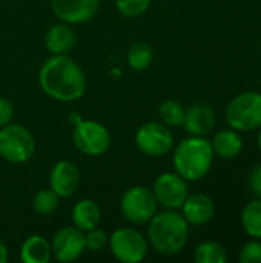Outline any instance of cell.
Masks as SVG:
<instances>
[{"label":"cell","mask_w":261,"mask_h":263,"mask_svg":"<svg viewBox=\"0 0 261 263\" xmlns=\"http://www.w3.org/2000/svg\"><path fill=\"white\" fill-rule=\"evenodd\" d=\"M257 143H258V149L261 151V128L260 131H258V136H257Z\"/></svg>","instance_id":"4dcf8cb0"},{"label":"cell","mask_w":261,"mask_h":263,"mask_svg":"<svg viewBox=\"0 0 261 263\" xmlns=\"http://www.w3.org/2000/svg\"><path fill=\"white\" fill-rule=\"evenodd\" d=\"M226 122L235 131L261 128V94L246 91L235 96L226 108Z\"/></svg>","instance_id":"277c9868"},{"label":"cell","mask_w":261,"mask_h":263,"mask_svg":"<svg viewBox=\"0 0 261 263\" xmlns=\"http://www.w3.org/2000/svg\"><path fill=\"white\" fill-rule=\"evenodd\" d=\"M77 42V35L74 29L69 26V23H57L46 32L45 45L48 51L54 55H63L68 54Z\"/></svg>","instance_id":"2e32d148"},{"label":"cell","mask_w":261,"mask_h":263,"mask_svg":"<svg viewBox=\"0 0 261 263\" xmlns=\"http://www.w3.org/2000/svg\"><path fill=\"white\" fill-rule=\"evenodd\" d=\"M214 149L209 140L202 136H192L178 143L174 151L172 163L175 173L185 180H200L203 179L214 162Z\"/></svg>","instance_id":"3957f363"},{"label":"cell","mask_w":261,"mask_h":263,"mask_svg":"<svg viewBox=\"0 0 261 263\" xmlns=\"http://www.w3.org/2000/svg\"><path fill=\"white\" fill-rule=\"evenodd\" d=\"M38 83L46 96L58 102H74L86 91L82 66L66 54L49 57L38 71Z\"/></svg>","instance_id":"6da1fadb"},{"label":"cell","mask_w":261,"mask_h":263,"mask_svg":"<svg viewBox=\"0 0 261 263\" xmlns=\"http://www.w3.org/2000/svg\"><path fill=\"white\" fill-rule=\"evenodd\" d=\"M58 200H60V197L51 188L40 190L38 193L34 194L32 208L40 216H51L58 208Z\"/></svg>","instance_id":"cb8c5ba5"},{"label":"cell","mask_w":261,"mask_h":263,"mask_svg":"<svg viewBox=\"0 0 261 263\" xmlns=\"http://www.w3.org/2000/svg\"><path fill=\"white\" fill-rule=\"evenodd\" d=\"M108 243V236L98 230V228H92L89 231H86L85 234V247L89 251H100L102 248H105V245Z\"/></svg>","instance_id":"484cf974"},{"label":"cell","mask_w":261,"mask_h":263,"mask_svg":"<svg viewBox=\"0 0 261 263\" xmlns=\"http://www.w3.org/2000/svg\"><path fill=\"white\" fill-rule=\"evenodd\" d=\"M35 153V139L28 128L8 123L0 128V157L11 163H25Z\"/></svg>","instance_id":"5b68a950"},{"label":"cell","mask_w":261,"mask_h":263,"mask_svg":"<svg viewBox=\"0 0 261 263\" xmlns=\"http://www.w3.org/2000/svg\"><path fill=\"white\" fill-rule=\"evenodd\" d=\"M100 6V0H51L54 14L65 23L78 25L91 20Z\"/></svg>","instance_id":"7c38bea8"},{"label":"cell","mask_w":261,"mask_h":263,"mask_svg":"<svg viewBox=\"0 0 261 263\" xmlns=\"http://www.w3.org/2000/svg\"><path fill=\"white\" fill-rule=\"evenodd\" d=\"M49 185L58 197L74 196L80 185L78 168L69 160L57 162L49 173Z\"/></svg>","instance_id":"4fadbf2b"},{"label":"cell","mask_w":261,"mask_h":263,"mask_svg":"<svg viewBox=\"0 0 261 263\" xmlns=\"http://www.w3.org/2000/svg\"><path fill=\"white\" fill-rule=\"evenodd\" d=\"M115 6L122 15L128 18H135L143 15L149 9L151 0H115Z\"/></svg>","instance_id":"d4e9b609"},{"label":"cell","mask_w":261,"mask_h":263,"mask_svg":"<svg viewBox=\"0 0 261 263\" xmlns=\"http://www.w3.org/2000/svg\"><path fill=\"white\" fill-rule=\"evenodd\" d=\"M8 262V248L5 245V242L0 239V263Z\"/></svg>","instance_id":"f546056e"},{"label":"cell","mask_w":261,"mask_h":263,"mask_svg":"<svg viewBox=\"0 0 261 263\" xmlns=\"http://www.w3.org/2000/svg\"><path fill=\"white\" fill-rule=\"evenodd\" d=\"M226 259V250L217 242H203L194 251V260L197 263H225Z\"/></svg>","instance_id":"7402d4cb"},{"label":"cell","mask_w":261,"mask_h":263,"mask_svg":"<svg viewBox=\"0 0 261 263\" xmlns=\"http://www.w3.org/2000/svg\"><path fill=\"white\" fill-rule=\"evenodd\" d=\"M12 117H14V106H12V103L8 99L0 97V128L8 125V123H11Z\"/></svg>","instance_id":"83f0119b"},{"label":"cell","mask_w":261,"mask_h":263,"mask_svg":"<svg viewBox=\"0 0 261 263\" xmlns=\"http://www.w3.org/2000/svg\"><path fill=\"white\" fill-rule=\"evenodd\" d=\"M214 154L222 159H234L243 149V140L235 129L218 131L211 140Z\"/></svg>","instance_id":"d6986e66"},{"label":"cell","mask_w":261,"mask_h":263,"mask_svg":"<svg viewBox=\"0 0 261 263\" xmlns=\"http://www.w3.org/2000/svg\"><path fill=\"white\" fill-rule=\"evenodd\" d=\"M51 248H52V256L55 257L57 262H74L86 250V247H85V233L82 230H78L77 227L62 228L54 236Z\"/></svg>","instance_id":"8fae6325"},{"label":"cell","mask_w":261,"mask_h":263,"mask_svg":"<svg viewBox=\"0 0 261 263\" xmlns=\"http://www.w3.org/2000/svg\"><path fill=\"white\" fill-rule=\"evenodd\" d=\"M108 240L114 257L120 262L138 263L148 254V240L134 228H118Z\"/></svg>","instance_id":"ba28073f"},{"label":"cell","mask_w":261,"mask_h":263,"mask_svg":"<svg viewBox=\"0 0 261 263\" xmlns=\"http://www.w3.org/2000/svg\"><path fill=\"white\" fill-rule=\"evenodd\" d=\"M152 193L158 205L166 210H178L188 197V185L177 173H163L155 179Z\"/></svg>","instance_id":"30bf717a"},{"label":"cell","mask_w":261,"mask_h":263,"mask_svg":"<svg viewBox=\"0 0 261 263\" xmlns=\"http://www.w3.org/2000/svg\"><path fill=\"white\" fill-rule=\"evenodd\" d=\"M51 243L48 239L38 234L29 236L20 248V259L23 263H48L51 260Z\"/></svg>","instance_id":"ac0fdd59"},{"label":"cell","mask_w":261,"mask_h":263,"mask_svg":"<svg viewBox=\"0 0 261 263\" xmlns=\"http://www.w3.org/2000/svg\"><path fill=\"white\" fill-rule=\"evenodd\" d=\"M238 260L242 263H261V242L252 240L243 247Z\"/></svg>","instance_id":"4316f807"},{"label":"cell","mask_w":261,"mask_h":263,"mask_svg":"<svg viewBox=\"0 0 261 263\" xmlns=\"http://www.w3.org/2000/svg\"><path fill=\"white\" fill-rule=\"evenodd\" d=\"M154 59V51L146 42H135L128 51V65L135 71H145L149 68Z\"/></svg>","instance_id":"44dd1931"},{"label":"cell","mask_w":261,"mask_h":263,"mask_svg":"<svg viewBox=\"0 0 261 263\" xmlns=\"http://www.w3.org/2000/svg\"><path fill=\"white\" fill-rule=\"evenodd\" d=\"M242 225L248 236L261 239V197L251 200L242 213Z\"/></svg>","instance_id":"ffe728a7"},{"label":"cell","mask_w":261,"mask_h":263,"mask_svg":"<svg viewBox=\"0 0 261 263\" xmlns=\"http://www.w3.org/2000/svg\"><path fill=\"white\" fill-rule=\"evenodd\" d=\"M186 109L177 100H165L158 108V117L166 126H183Z\"/></svg>","instance_id":"603a6c76"},{"label":"cell","mask_w":261,"mask_h":263,"mask_svg":"<svg viewBox=\"0 0 261 263\" xmlns=\"http://www.w3.org/2000/svg\"><path fill=\"white\" fill-rule=\"evenodd\" d=\"M75 148L91 157H98L109 149L111 134L108 128L95 120H78L72 131Z\"/></svg>","instance_id":"8992f818"},{"label":"cell","mask_w":261,"mask_h":263,"mask_svg":"<svg viewBox=\"0 0 261 263\" xmlns=\"http://www.w3.org/2000/svg\"><path fill=\"white\" fill-rule=\"evenodd\" d=\"M102 220V211L100 206L91 200V199H83L75 203L72 208V222L74 227L82 230L83 233L97 228Z\"/></svg>","instance_id":"e0dca14e"},{"label":"cell","mask_w":261,"mask_h":263,"mask_svg":"<svg viewBox=\"0 0 261 263\" xmlns=\"http://www.w3.org/2000/svg\"><path fill=\"white\" fill-rule=\"evenodd\" d=\"M157 205L154 193L146 186H132L126 190L120 200L123 217L134 225L148 223L157 213Z\"/></svg>","instance_id":"52a82bcc"},{"label":"cell","mask_w":261,"mask_h":263,"mask_svg":"<svg viewBox=\"0 0 261 263\" xmlns=\"http://www.w3.org/2000/svg\"><path fill=\"white\" fill-rule=\"evenodd\" d=\"M148 223V239L157 253L174 256L183 251L189 237V223L182 214L175 210L155 213Z\"/></svg>","instance_id":"7a4b0ae2"},{"label":"cell","mask_w":261,"mask_h":263,"mask_svg":"<svg viewBox=\"0 0 261 263\" xmlns=\"http://www.w3.org/2000/svg\"><path fill=\"white\" fill-rule=\"evenodd\" d=\"M137 148L151 157H162L174 148V136L171 129L158 122L143 123L135 134Z\"/></svg>","instance_id":"9c48e42d"},{"label":"cell","mask_w":261,"mask_h":263,"mask_svg":"<svg viewBox=\"0 0 261 263\" xmlns=\"http://www.w3.org/2000/svg\"><path fill=\"white\" fill-rule=\"evenodd\" d=\"M185 129L191 136H206L209 134L215 126V114L211 106L197 103L192 105L189 109H186L185 116Z\"/></svg>","instance_id":"9a60e30c"},{"label":"cell","mask_w":261,"mask_h":263,"mask_svg":"<svg viewBox=\"0 0 261 263\" xmlns=\"http://www.w3.org/2000/svg\"><path fill=\"white\" fill-rule=\"evenodd\" d=\"M182 216L186 219L189 225L200 227L206 225L215 214L214 200L206 194H192L188 196L185 203L182 205Z\"/></svg>","instance_id":"5bb4252c"},{"label":"cell","mask_w":261,"mask_h":263,"mask_svg":"<svg viewBox=\"0 0 261 263\" xmlns=\"http://www.w3.org/2000/svg\"><path fill=\"white\" fill-rule=\"evenodd\" d=\"M249 185H251V190L261 197V165H258L249 176Z\"/></svg>","instance_id":"f1b7e54d"}]
</instances>
